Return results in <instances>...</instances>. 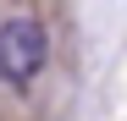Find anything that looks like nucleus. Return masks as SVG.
I'll return each instance as SVG.
<instances>
[{"label": "nucleus", "instance_id": "f257e3e1", "mask_svg": "<svg viewBox=\"0 0 127 121\" xmlns=\"http://www.w3.org/2000/svg\"><path fill=\"white\" fill-rule=\"evenodd\" d=\"M50 60V33L39 17H6L0 22V83L28 88Z\"/></svg>", "mask_w": 127, "mask_h": 121}]
</instances>
